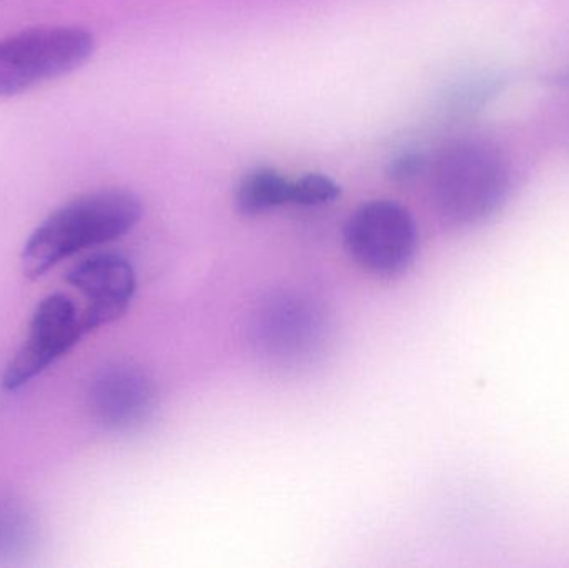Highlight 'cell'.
<instances>
[{"label": "cell", "mask_w": 569, "mask_h": 568, "mask_svg": "<svg viewBox=\"0 0 569 568\" xmlns=\"http://www.w3.org/2000/svg\"><path fill=\"white\" fill-rule=\"evenodd\" d=\"M427 173L431 209L448 229L470 230L490 222L513 192L507 157L475 137L445 143L428 162Z\"/></svg>", "instance_id": "1"}, {"label": "cell", "mask_w": 569, "mask_h": 568, "mask_svg": "<svg viewBox=\"0 0 569 568\" xmlns=\"http://www.w3.org/2000/svg\"><path fill=\"white\" fill-rule=\"evenodd\" d=\"M142 216V200L130 190L103 189L76 197L53 210L27 240L23 276L40 279L76 253L127 236Z\"/></svg>", "instance_id": "2"}, {"label": "cell", "mask_w": 569, "mask_h": 568, "mask_svg": "<svg viewBox=\"0 0 569 568\" xmlns=\"http://www.w3.org/2000/svg\"><path fill=\"white\" fill-rule=\"evenodd\" d=\"M96 36L77 26L36 27L0 39V97L59 79L89 62Z\"/></svg>", "instance_id": "3"}, {"label": "cell", "mask_w": 569, "mask_h": 568, "mask_svg": "<svg viewBox=\"0 0 569 568\" xmlns=\"http://www.w3.org/2000/svg\"><path fill=\"white\" fill-rule=\"evenodd\" d=\"M417 222L397 200L361 203L343 227V246L360 269L380 279L401 276L417 259Z\"/></svg>", "instance_id": "4"}, {"label": "cell", "mask_w": 569, "mask_h": 568, "mask_svg": "<svg viewBox=\"0 0 569 568\" xmlns=\"http://www.w3.org/2000/svg\"><path fill=\"white\" fill-rule=\"evenodd\" d=\"M252 340L259 352L279 366L310 362L327 340V319L303 293L267 297L253 313Z\"/></svg>", "instance_id": "5"}, {"label": "cell", "mask_w": 569, "mask_h": 568, "mask_svg": "<svg viewBox=\"0 0 569 568\" xmlns=\"http://www.w3.org/2000/svg\"><path fill=\"white\" fill-rule=\"evenodd\" d=\"M82 310L66 293H50L33 310L29 332L3 370V389H22L86 336Z\"/></svg>", "instance_id": "6"}, {"label": "cell", "mask_w": 569, "mask_h": 568, "mask_svg": "<svg viewBox=\"0 0 569 568\" xmlns=\"http://www.w3.org/2000/svg\"><path fill=\"white\" fill-rule=\"evenodd\" d=\"M67 282L86 299L82 320L87 333L119 320L137 292L136 270L117 252L86 257L69 270Z\"/></svg>", "instance_id": "7"}, {"label": "cell", "mask_w": 569, "mask_h": 568, "mask_svg": "<svg viewBox=\"0 0 569 568\" xmlns=\"http://www.w3.org/2000/svg\"><path fill=\"white\" fill-rule=\"evenodd\" d=\"M89 397L97 422L113 432L140 429L157 409L156 386L143 370L130 363H112L100 370Z\"/></svg>", "instance_id": "8"}, {"label": "cell", "mask_w": 569, "mask_h": 568, "mask_svg": "<svg viewBox=\"0 0 569 568\" xmlns=\"http://www.w3.org/2000/svg\"><path fill=\"white\" fill-rule=\"evenodd\" d=\"M290 202L291 179L273 167L249 170L237 187V207L243 216H262Z\"/></svg>", "instance_id": "9"}, {"label": "cell", "mask_w": 569, "mask_h": 568, "mask_svg": "<svg viewBox=\"0 0 569 568\" xmlns=\"http://www.w3.org/2000/svg\"><path fill=\"white\" fill-rule=\"evenodd\" d=\"M340 186L325 173L308 172L291 180V206H328L340 199Z\"/></svg>", "instance_id": "10"}, {"label": "cell", "mask_w": 569, "mask_h": 568, "mask_svg": "<svg viewBox=\"0 0 569 568\" xmlns=\"http://www.w3.org/2000/svg\"><path fill=\"white\" fill-rule=\"evenodd\" d=\"M430 159L417 152L403 153L390 163V177L397 182H410L423 176L428 170Z\"/></svg>", "instance_id": "11"}]
</instances>
